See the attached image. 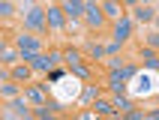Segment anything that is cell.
<instances>
[{"mask_svg":"<svg viewBox=\"0 0 159 120\" xmlns=\"http://www.w3.org/2000/svg\"><path fill=\"white\" fill-rule=\"evenodd\" d=\"M90 12V24H102V15H96V9H87Z\"/></svg>","mask_w":159,"mask_h":120,"instance_id":"cell-1","label":"cell"}]
</instances>
